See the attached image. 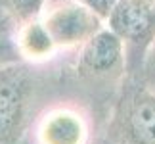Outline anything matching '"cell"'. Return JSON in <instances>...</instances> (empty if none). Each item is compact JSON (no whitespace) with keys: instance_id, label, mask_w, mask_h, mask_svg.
<instances>
[{"instance_id":"5","label":"cell","mask_w":155,"mask_h":144,"mask_svg":"<svg viewBox=\"0 0 155 144\" xmlns=\"http://www.w3.org/2000/svg\"><path fill=\"white\" fill-rule=\"evenodd\" d=\"M105 27L124 40L127 50H140L142 60L147 44L155 37V6L142 4L138 0H119L107 17Z\"/></svg>"},{"instance_id":"9","label":"cell","mask_w":155,"mask_h":144,"mask_svg":"<svg viewBox=\"0 0 155 144\" xmlns=\"http://www.w3.org/2000/svg\"><path fill=\"white\" fill-rule=\"evenodd\" d=\"M6 12L15 19V23H27L38 19L48 6V0H4Z\"/></svg>"},{"instance_id":"2","label":"cell","mask_w":155,"mask_h":144,"mask_svg":"<svg viewBox=\"0 0 155 144\" xmlns=\"http://www.w3.org/2000/svg\"><path fill=\"white\" fill-rule=\"evenodd\" d=\"M33 65L21 60L0 67V144H19L35 98Z\"/></svg>"},{"instance_id":"11","label":"cell","mask_w":155,"mask_h":144,"mask_svg":"<svg viewBox=\"0 0 155 144\" xmlns=\"http://www.w3.org/2000/svg\"><path fill=\"white\" fill-rule=\"evenodd\" d=\"M79 2L82 6H86L88 10H92L94 14H96L100 19H104V23H105L119 0H79Z\"/></svg>"},{"instance_id":"1","label":"cell","mask_w":155,"mask_h":144,"mask_svg":"<svg viewBox=\"0 0 155 144\" xmlns=\"http://www.w3.org/2000/svg\"><path fill=\"white\" fill-rule=\"evenodd\" d=\"M100 144H155V92L136 77L123 81Z\"/></svg>"},{"instance_id":"4","label":"cell","mask_w":155,"mask_h":144,"mask_svg":"<svg viewBox=\"0 0 155 144\" xmlns=\"http://www.w3.org/2000/svg\"><path fill=\"white\" fill-rule=\"evenodd\" d=\"M40 21L58 50L81 48L102 27H105L104 19H100L79 0H56L48 4L40 15Z\"/></svg>"},{"instance_id":"6","label":"cell","mask_w":155,"mask_h":144,"mask_svg":"<svg viewBox=\"0 0 155 144\" xmlns=\"http://www.w3.org/2000/svg\"><path fill=\"white\" fill-rule=\"evenodd\" d=\"M37 140L38 144H86V119L71 108H54L40 117Z\"/></svg>"},{"instance_id":"8","label":"cell","mask_w":155,"mask_h":144,"mask_svg":"<svg viewBox=\"0 0 155 144\" xmlns=\"http://www.w3.org/2000/svg\"><path fill=\"white\" fill-rule=\"evenodd\" d=\"M21 60L17 48V23L10 14L0 15V67Z\"/></svg>"},{"instance_id":"10","label":"cell","mask_w":155,"mask_h":144,"mask_svg":"<svg viewBox=\"0 0 155 144\" xmlns=\"http://www.w3.org/2000/svg\"><path fill=\"white\" fill-rule=\"evenodd\" d=\"M134 73H136L134 77L142 85H146L147 88H151L155 92V37L151 39V43L147 44L144 56L140 60L138 69H136Z\"/></svg>"},{"instance_id":"3","label":"cell","mask_w":155,"mask_h":144,"mask_svg":"<svg viewBox=\"0 0 155 144\" xmlns=\"http://www.w3.org/2000/svg\"><path fill=\"white\" fill-rule=\"evenodd\" d=\"M128 71V50L109 27H102L79 48L75 73L88 85H117Z\"/></svg>"},{"instance_id":"13","label":"cell","mask_w":155,"mask_h":144,"mask_svg":"<svg viewBox=\"0 0 155 144\" xmlns=\"http://www.w3.org/2000/svg\"><path fill=\"white\" fill-rule=\"evenodd\" d=\"M142 4H147V6H155V0H138Z\"/></svg>"},{"instance_id":"12","label":"cell","mask_w":155,"mask_h":144,"mask_svg":"<svg viewBox=\"0 0 155 144\" xmlns=\"http://www.w3.org/2000/svg\"><path fill=\"white\" fill-rule=\"evenodd\" d=\"M6 6H4V0H0V15H6Z\"/></svg>"},{"instance_id":"7","label":"cell","mask_w":155,"mask_h":144,"mask_svg":"<svg viewBox=\"0 0 155 144\" xmlns=\"http://www.w3.org/2000/svg\"><path fill=\"white\" fill-rule=\"evenodd\" d=\"M17 48H19L21 58L29 63L44 62L52 58L58 50L40 17L17 25Z\"/></svg>"}]
</instances>
